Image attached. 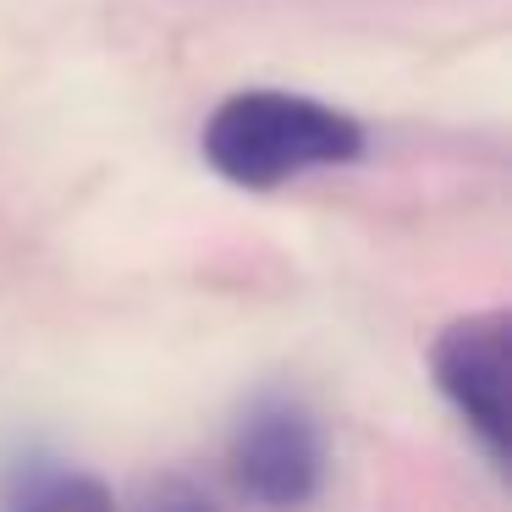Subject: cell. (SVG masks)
Segmentation results:
<instances>
[{
	"label": "cell",
	"instance_id": "obj_1",
	"mask_svg": "<svg viewBox=\"0 0 512 512\" xmlns=\"http://www.w3.org/2000/svg\"><path fill=\"white\" fill-rule=\"evenodd\" d=\"M369 127L353 111L292 89H237L204 116L199 155L226 188L276 193L309 171L358 166Z\"/></svg>",
	"mask_w": 512,
	"mask_h": 512
},
{
	"label": "cell",
	"instance_id": "obj_4",
	"mask_svg": "<svg viewBox=\"0 0 512 512\" xmlns=\"http://www.w3.org/2000/svg\"><path fill=\"white\" fill-rule=\"evenodd\" d=\"M0 512H116L100 474L50 452H23L0 474Z\"/></svg>",
	"mask_w": 512,
	"mask_h": 512
},
{
	"label": "cell",
	"instance_id": "obj_5",
	"mask_svg": "<svg viewBox=\"0 0 512 512\" xmlns=\"http://www.w3.org/2000/svg\"><path fill=\"white\" fill-rule=\"evenodd\" d=\"M133 512H221V507L210 501V490H204L199 479L160 474V479H149V485H144V496H138Z\"/></svg>",
	"mask_w": 512,
	"mask_h": 512
},
{
	"label": "cell",
	"instance_id": "obj_3",
	"mask_svg": "<svg viewBox=\"0 0 512 512\" xmlns=\"http://www.w3.org/2000/svg\"><path fill=\"white\" fill-rule=\"evenodd\" d=\"M430 380L479 457L501 474L512 452V314L474 309L441 325L430 342Z\"/></svg>",
	"mask_w": 512,
	"mask_h": 512
},
{
	"label": "cell",
	"instance_id": "obj_2",
	"mask_svg": "<svg viewBox=\"0 0 512 512\" xmlns=\"http://www.w3.org/2000/svg\"><path fill=\"white\" fill-rule=\"evenodd\" d=\"M226 479L259 512H303L331 479L325 419L292 386H265L226 430Z\"/></svg>",
	"mask_w": 512,
	"mask_h": 512
}]
</instances>
